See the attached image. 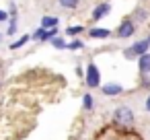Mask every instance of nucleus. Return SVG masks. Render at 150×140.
<instances>
[{
	"instance_id": "1",
	"label": "nucleus",
	"mask_w": 150,
	"mask_h": 140,
	"mask_svg": "<svg viewBox=\"0 0 150 140\" xmlns=\"http://www.w3.org/2000/svg\"><path fill=\"white\" fill-rule=\"evenodd\" d=\"M111 122H113V126L119 128V130H129V128H134V124H136V113H134L132 107L119 105V107H115V111H113V115H111Z\"/></svg>"
},
{
	"instance_id": "6",
	"label": "nucleus",
	"mask_w": 150,
	"mask_h": 140,
	"mask_svg": "<svg viewBox=\"0 0 150 140\" xmlns=\"http://www.w3.org/2000/svg\"><path fill=\"white\" fill-rule=\"evenodd\" d=\"M111 15V2L109 0H101V2H97L95 6H93V11H91V21H101V19H105V17H109Z\"/></svg>"
},
{
	"instance_id": "21",
	"label": "nucleus",
	"mask_w": 150,
	"mask_h": 140,
	"mask_svg": "<svg viewBox=\"0 0 150 140\" xmlns=\"http://www.w3.org/2000/svg\"><path fill=\"white\" fill-rule=\"evenodd\" d=\"M144 109H146V111L150 113V93H148V97L144 99Z\"/></svg>"
},
{
	"instance_id": "2",
	"label": "nucleus",
	"mask_w": 150,
	"mask_h": 140,
	"mask_svg": "<svg viewBox=\"0 0 150 140\" xmlns=\"http://www.w3.org/2000/svg\"><path fill=\"white\" fill-rule=\"evenodd\" d=\"M146 52H150V39L148 37H142V39H136V41H132V45H127V48H123L121 50V56L127 60V62H136L142 54H146Z\"/></svg>"
},
{
	"instance_id": "19",
	"label": "nucleus",
	"mask_w": 150,
	"mask_h": 140,
	"mask_svg": "<svg viewBox=\"0 0 150 140\" xmlns=\"http://www.w3.org/2000/svg\"><path fill=\"white\" fill-rule=\"evenodd\" d=\"M8 19H19V6H17V2H13V0H11V2H8Z\"/></svg>"
},
{
	"instance_id": "11",
	"label": "nucleus",
	"mask_w": 150,
	"mask_h": 140,
	"mask_svg": "<svg viewBox=\"0 0 150 140\" xmlns=\"http://www.w3.org/2000/svg\"><path fill=\"white\" fill-rule=\"evenodd\" d=\"M39 27H43V29L60 27V17H56V15H43V17L39 19Z\"/></svg>"
},
{
	"instance_id": "14",
	"label": "nucleus",
	"mask_w": 150,
	"mask_h": 140,
	"mask_svg": "<svg viewBox=\"0 0 150 140\" xmlns=\"http://www.w3.org/2000/svg\"><path fill=\"white\" fill-rule=\"evenodd\" d=\"M17 31H19V19H17V17H15V19H8V21H6V31H4V35L17 37Z\"/></svg>"
},
{
	"instance_id": "13",
	"label": "nucleus",
	"mask_w": 150,
	"mask_h": 140,
	"mask_svg": "<svg viewBox=\"0 0 150 140\" xmlns=\"http://www.w3.org/2000/svg\"><path fill=\"white\" fill-rule=\"evenodd\" d=\"M84 33H86V27L84 25H70L64 31V35H68V37H78V35H84Z\"/></svg>"
},
{
	"instance_id": "17",
	"label": "nucleus",
	"mask_w": 150,
	"mask_h": 140,
	"mask_svg": "<svg viewBox=\"0 0 150 140\" xmlns=\"http://www.w3.org/2000/svg\"><path fill=\"white\" fill-rule=\"evenodd\" d=\"M58 4H60L64 11H76V9L82 4V0H58Z\"/></svg>"
},
{
	"instance_id": "20",
	"label": "nucleus",
	"mask_w": 150,
	"mask_h": 140,
	"mask_svg": "<svg viewBox=\"0 0 150 140\" xmlns=\"http://www.w3.org/2000/svg\"><path fill=\"white\" fill-rule=\"evenodd\" d=\"M74 74H76L80 80H84V66H82V64H76V66H74Z\"/></svg>"
},
{
	"instance_id": "18",
	"label": "nucleus",
	"mask_w": 150,
	"mask_h": 140,
	"mask_svg": "<svg viewBox=\"0 0 150 140\" xmlns=\"http://www.w3.org/2000/svg\"><path fill=\"white\" fill-rule=\"evenodd\" d=\"M138 87L142 91H150V74H138Z\"/></svg>"
},
{
	"instance_id": "22",
	"label": "nucleus",
	"mask_w": 150,
	"mask_h": 140,
	"mask_svg": "<svg viewBox=\"0 0 150 140\" xmlns=\"http://www.w3.org/2000/svg\"><path fill=\"white\" fill-rule=\"evenodd\" d=\"M2 41H4V33H2V31H0V43H2Z\"/></svg>"
},
{
	"instance_id": "3",
	"label": "nucleus",
	"mask_w": 150,
	"mask_h": 140,
	"mask_svg": "<svg viewBox=\"0 0 150 140\" xmlns=\"http://www.w3.org/2000/svg\"><path fill=\"white\" fill-rule=\"evenodd\" d=\"M103 85V76H101V68L97 66V62H88L84 66V87L86 89H99Z\"/></svg>"
},
{
	"instance_id": "12",
	"label": "nucleus",
	"mask_w": 150,
	"mask_h": 140,
	"mask_svg": "<svg viewBox=\"0 0 150 140\" xmlns=\"http://www.w3.org/2000/svg\"><path fill=\"white\" fill-rule=\"evenodd\" d=\"M82 111H86V113H91L93 109H95V97L86 91V93H82Z\"/></svg>"
},
{
	"instance_id": "9",
	"label": "nucleus",
	"mask_w": 150,
	"mask_h": 140,
	"mask_svg": "<svg viewBox=\"0 0 150 140\" xmlns=\"http://www.w3.org/2000/svg\"><path fill=\"white\" fill-rule=\"evenodd\" d=\"M31 41V33H23V35H19V37H15L11 43H8V50L11 52H17V50H21V48H25L27 43Z\"/></svg>"
},
{
	"instance_id": "16",
	"label": "nucleus",
	"mask_w": 150,
	"mask_h": 140,
	"mask_svg": "<svg viewBox=\"0 0 150 140\" xmlns=\"http://www.w3.org/2000/svg\"><path fill=\"white\" fill-rule=\"evenodd\" d=\"M66 50H68V52H80V50H84V41H82L80 37H72V39L68 41Z\"/></svg>"
},
{
	"instance_id": "8",
	"label": "nucleus",
	"mask_w": 150,
	"mask_h": 140,
	"mask_svg": "<svg viewBox=\"0 0 150 140\" xmlns=\"http://www.w3.org/2000/svg\"><path fill=\"white\" fill-rule=\"evenodd\" d=\"M129 17L134 19V23H136V25H142V23H146V21L150 19V11H148L146 6L138 4V6H134V9H132V15H129Z\"/></svg>"
},
{
	"instance_id": "15",
	"label": "nucleus",
	"mask_w": 150,
	"mask_h": 140,
	"mask_svg": "<svg viewBox=\"0 0 150 140\" xmlns=\"http://www.w3.org/2000/svg\"><path fill=\"white\" fill-rule=\"evenodd\" d=\"M50 45L54 48V50H58V52H62V50H66V45H68V41H66V37L64 35H56L52 41H50Z\"/></svg>"
},
{
	"instance_id": "23",
	"label": "nucleus",
	"mask_w": 150,
	"mask_h": 140,
	"mask_svg": "<svg viewBox=\"0 0 150 140\" xmlns=\"http://www.w3.org/2000/svg\"><path fill=\"white\" fill-rule=\"evenodd\" d=\"M0 91H2V80H0Z\"/></svg>"
},
{
	"instance_id": "4",
	"label": "nucleus",
	"mask_w": 150,
	"mask_h": 140,
	"mask_svg": "<svg viewBox=\"0 0 150 140\" xmlns=\"http://www.w3.org/2000/svg\"><path fill=\"white\" fill-rule=\"evenodd\" d=\"M136 31H138V25L134 23V19L132 17H123L117 23V27L113 31V37L115 39H132V35H136Z\"/></svg>"
},
{
	"instance_id": "5",
	"label": "nucleus",
	"mask_w": 150,
	"mask_h": 140,
	"mask_svg": "<svg viewBox=\"0 0 150 140\" xmlns=\"http://www.w3.org/2000/svg\"><path fill=\"white\" fill-rule=\"evenodd\" d=\"M99 91H101L103 97H119V95L125 93V87L121 82H117V80H109V82H103L99 87Z\"/></svg>"
},
{
	"instance_id": "10",
	"label": "nucleus",
	"mask_w": 150,
	"mask_h": 140,
	"mask_svg": "<svg viewBox=\"0 0 150 140\" xmlns=\"http://www.w3.org/2000/svg\"><path fill=\"white\" fill-rule=\"evenodd\" d=\"M136 66H138V74H150V52L142 54L136 60Z\"/></svg>"
},
{
	"instance_id": "7",
	"label": "nucleus",
	"mask_w": 150,
	"mask_h": 140,
	"mask_svg": "<svg viewBox=\"0 0 150 140\" xmlns=\"http://www.w3.org/2000/svg\"><path fill=\"white\" fill-rule=\"evenodd\" d=\"M86 37L95 39V41H105V39L113 37V31L107 29V27H88L86 29Z\"/></svg>"
}]
</instances>
